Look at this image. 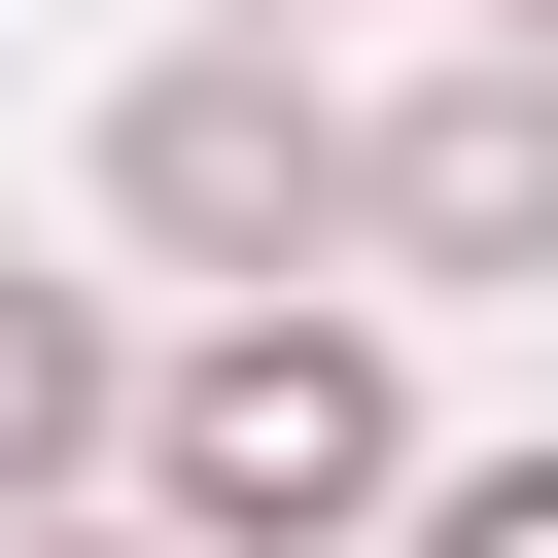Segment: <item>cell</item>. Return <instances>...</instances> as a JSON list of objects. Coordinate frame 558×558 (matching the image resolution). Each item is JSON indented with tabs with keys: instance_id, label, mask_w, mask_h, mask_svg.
<instances>
[{
	"instance_id": "cell-1",
	"label": "cell",
	"mask_w": 558,
	"mask_h": 558,
	"mask_svg": "<svg viewBox=\"0 0 558 558\" xmlns=\"http://www.w3.org/2000/svg\"><path fill=\"white\" fill-rule=\"evenodd\" d=\"M140 523L174 558H349V523H418V418H384V314H209L174 384H140Z\"/></svg>"
},
{
	"instance_id": "cell-7",
	"label": "cell",
	"mask_w": 558,
	"mask_h": 558,
	"mask_svg": "<svg viewBox=\"0 0 558 558\" xmlns=\"http://www.w3.org/2000/svg\"><path fill=\"white\" fill-rule=\"evenodd\" d=\"M488 35H558V0H488Z\"/></svg>"
},
{
	"instance_id": "cell-8",
	"label": "cell",
	"mask_w": 558,
	"mask_h": 558,
	"mask_svg": "<svg viewBox=\"0 0 558 558\" xmlns=\"http://www.w3.org/2000/svg\"><path fill=\"white\" fill-rule=\"evenodd\" d=\"M209 35H279V0H209Z\"/></svg>"
},
{
	"instance_id": "cell-2",
	"label": "cell",
	"mask_w": 558,
	"mask_h": 558,
	"mask_svg": "<svg viewBox=\"0 0 558 558\" xmlns=\"http://www.w3.org/2000/svg\"><path fill=\"white\" fill-rule=\"evenodd\" d=\"M105 209H140L174 279H314V244H349V105H314L279 35H174V70L105 105Z\"/></svg>"
},
{
	"instance_id": "cell-4",
	"label": "cell",
	"mask_w": 558,
	"mask_h": 558,
	"mask_svg": "<svg viewBox=\"0 0 558 558\" xmlns=\"http://www.w3.org/2000/svg\"><path fill=\"white\" fill-rule=\"evenodd\" d=\"M105 453H140V349H105L70 279H0V523H35V488H105Z\"/></svg>"
},
{
	"instance_id": "cell-5",
	"label": "cell",
	"mask_w": 558,
	"mask_h": 558,
	"mask_svg": "<svg viewBox=\"0 0 558 558\" xmlns=\"http://www.w3.org/2000/svg\"><path fill=\"white\" fill-rule=\"evenodd\" d=\"M418 558H558V453H453V488H418Z\"/></svg>"
},
{
	"instance_id": "cell-3",
	"label": "cell",
	"mask_w": 558,
	"mask_h": 558,
	"mask_svg": "<svg viewBox=\"0 0 558 558\" xmlns=\"http://www.w3.org/2000/svg\"><path fill=\"white\" fill-rule=\"evenodd\" d=\"M349 244L384 279H558V35H453L418 105H349Z\"/></svg>"
},
{
	"instance_id": "cell-6",
	"label": "cell",
	"mask_w": 558,
	"mask_h": 558,
	"mask_svg": "<svg viewBox=\"0 0 558 558\" xmlns=\"http://www.w3.org/2000/svg\"><path fill=\"white\" fill-rule=\"evenodd\" d=\"M0 558H174V523H70V488H35V523H0Z\"/></svg>"
}]
</instances>
